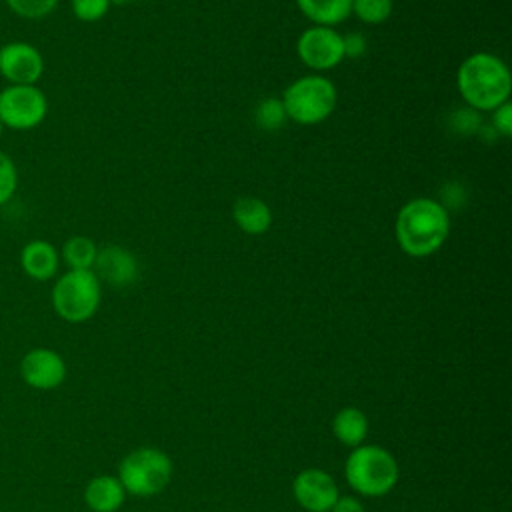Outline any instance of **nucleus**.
Instances as JSON below:
<instances>
[{
	"mask_svg": "<svg viewBox=\"0 0 512 512\" xmlns=\"http://www.w3.org/2000/svg\"><path fill=\"white\" fill-rule=\"evenodd\" d=\"M18 170L14 160L0 150V206H4L16 192Z\"/></svg>",
	"mask_w": 512,
	"mask_h": 512,
	"instance_id": "22",
	"label": "nucleus"
},
{
	"mask_svg": "<svg viewBox=\"0 0 512 512\" xmlns=\"http://www.w3.org/2000/svg\"><path fill=\"white\" fill-rule=\"evenodd\" d=\"M330 512H364V506L358 498L354 496H338Z\"/></svg>",
	"mask_w": 512,
	"mask_h": 512,
	"instance_id": "27",
	"label": "nucleus"
},
{
	"mask_svg": "<svg viewBox=\"0 0 512 512\" xmlns=\"http://www.w3.org/2000/svg\"><path fill=\"white\" fill-rule=\"evenodd\" d=\"M344 474L358 494L384 496L398 480V464L394 456L380 446H356L346 460Z\"/></svg>",
	"mask_w": 512,
	"mask_h": 512,
	"instance_id": "4",
	"label": "nucleus"
},
{
	"mask_svg": "<svg viewBox=\"0 0 512 512\" xmlns=\"http://www.w3.org/2000/svg\"><path fill=\"white\" fill-rule=\"evenodd\" d=\"M2 130H4V126H2V122H0V136H2Z\"/></svg>",
	"mask_w": 512,
	"mask_h": 512,
	"instance_id": "29",
	"label": "nucleus"
},
{
	"mask_svg": "<svg viewBox=\"0 0 512 512\" xmlns=\"http://www.w3.org/2000/svg\"><path fill=\"white\" fill-rule=\"evenodd\" d=\"M450 234V214L426 196L408 200L396 214L394 236L400 250L412 258H424L438 252Z\"/></svg>",
	"mask_w": 512,
	"mask_h": 512,
	"instance_id": "1",
	"label": "nucleus"
},
{
	"mask_svg": "<svg viewBox=\"0 0 512 512\" xmlns=\"http://www.w3.org/2000/svg\"><path fill=\"white\" fill-rule=\"evenodd\" d=\"M296 502L308 512H330L338 500V486L334 478L318 468L302 470L292 484Z\"/></svg>",
	"mask_w": 512,
	"mask_h": 512,
	"instance_id": "11",
	"label": "nucleus"
},
{
	"mask_svg": "<svg viewBox=\"0 0 512 512\" xmlns=\"http://www.w3.org/2000/svg\"><path fill=\"white\" fill-rule=\"evenodd\" d=\"M100 296V280L92 270H68L52 288V306L62 320L80 324L96 314Z\"/></svg>",
	"mask_w": 512,
	"mask_h": 512,
	"instance_id": "5",
	"label": "nucleus"
},
{
	"mask_svg": "<svg viewBox=\"0 0 512 512\" xmlns=\"http://www.w3.org/2000/svg\"><path fill=\"white\" fill-rule=\"evenodd\" d=\"M232 218L236 226L248 236H262L272 226L270 206L256 196H242L234 202Z\"/></svg>",
	"mask_w": 512,
	"mask_h": 512,
	"instance_id": "14",
	"label": "nucleus"
},
{
	"mask_svg": "<svg viewBox=\"0 0 512 512\" xmlns=\"http://www.w3.org/2000/svg\"><path fill=\"white\" fill-rule=\"evenodd\" d=\"M280 100L286 110V118L302 126H314L334 112L338 92L330 78L322 74H308L294 80L282 92Z\"/></svg>",
	"mask_w": 512,
	"mask_h": 512,
	"instance_id": "3",
	"label": "nucleus"
},
{
	"mask_svg": "<svg viewBox=\"0 0 512 512\" xmlns=\"http://www.w3.org/2000/svg\"><path fill=\"white\" fill-rule=\"evenodd\" d=\"M296 6L314 26L334 28L352 14V0H296Z\"/></svg>",
	"mask_w": 512,
	"mask_h": 512,
	"instance_id": "16",
	"label": "nucleus"
},
{
	"mask_svg": "<svg viewBox=\"0 0 512 512\" xmlns=\"http://www.w3.org/2000/svg\"><path fill=\"white\" fill-rule=\"evenodd\" d=\"M392 0H352V14L364 24H382L392 14Z\"/></svg>",
	"mask_w": 512,
	"mask_h": 512,
	"instance_id": "20",
	"label": "nucleus"
},
{
	"mask_svg": "<svg viewBox=\"0 0 512 512\" xmlns=\"http://www.w3.org/2000/svg\"><path fill=\"white\" fill-rule=\"evenodd\" d=\"M332 432L334 436L346 444V446H360L362 440L366 438V432H368V418L362 410L354 408V406H348V408H342L336 416H334V422H332Z\"/></svg>",
	"mask_w": 512,
	"mask_h": 512,
	"instance_id": "17",
	"label": "nucleus"
},
{
	"mask_svg": "<svg viewBox=\"0 0 512 512\" xmlns=\"http://www.w3.org/2000/svg\"><path fill=\"white\" fill-rule=\"evenodd\" d=\"M48 114L46 94L36 84H8L0 90V122L12 130H32Z\"/></svg>",
	"mask_w": 512,
	"mask_h": 512,
	"instance_id": "7",
	"label": "nucleus"
},
{
	"mask_svg": "<svg viewBox=\"0 0 512 512\" xmlns=\"http://www.w3.org/2000/svg\"><path fill=\"white\" fill-rule=\"evenodd\" d=\"M112 2H116V4H124V2H134V0H112Z\"/></svg>",
	"mask_w": 512,
	"mask_h": 512,
	"instance_id": "28",
	"label": "nucleus"
},
{
	"mask_svg": "<svg viewBox=\"0 0 512 512\" xmlns=\"http://www.w3.org/2000/svg\"><path fill=\"white\" fill-rule=\"evenodd\" d=\"M342 42H344V58H360L368 48L362 32H348L346 36H342Z\"/></svg>",
	"mask_w": 512,
	"mask_h": 512,
	"instance_id": "26",
	"label": "nucleus"
},
{
	"mask_svg": "<svg viewBox=\"0 0 512 512\" xmlns=\"http://www.w3.org/2000/svg\"><path fill=\"white\" fill-rule=\"evenodd\" d=\"M96 254L98 246L94 240L82 234L68 238L62 246V260L66 262L68 270H92Z\"/></svg>",
	"mask_w": 512,
	"mask_h": 512,
	"instance_id": "18",
	"label": "nucleus"
},
{
	"mask_svg": "<svg viewBox=\"0 0 512 512\" xmlns=\"http://www.w3.org/2000/svg\"><path fill=\"white\" fill-rule=\"evenodd\" d=\"M4 2L16 16L26 20H40L58 6V0H4Z\"/></svg>",
	"mask_w": 512,
	"mask_h": 512,
	"instance_id": "21",
	"label": "nucleus"
},
{
	"mask_svg": "<svg viewBox=\"0 0 512 512\" xmlns=\"http://www.w3.org/2000/svg\"><path fill=\"white\" fill-rule=\"evenodd\" d=\"M172 476L170 458L156 448L130 452L118 468V480L134 496H152L166 488Z\"/></svg>",
	"mask_w": 512,
	"mask_h": 512,
	"instance_id": "6",
	"label": "nucleus"
},
{
	"mask_svg": "<svg viewBox=\"0 0 512 512\" xmlns=\"http://www.w3.org/2000/svg\"><path fill=\"white\" fill-rule=\"evenodd\" d=\"M112 0H72V14L82 22H96L110 10Z\"/></svg>",
	"mask_w": 512,
	"mask_h": 512,
	"instance_id": "23",
	"label": "nucleus"
},
{
	"mask_svg": "<svg viewBox=\"0 0 512 512\" xmlns=\"http://www.w3.org/2000/svg\"><path fill=\"white\" fill-rule=\"evenodd\" d=\"M254 120L264 130H278L286 122V110L282 106V100L274 98V96L262 98L256 104Z\"/></svg>",
	"mask_w": 512,
	"mask_h": 512,
	"instance_id": "19",
	"label": "nucleus"
},
{
	"mask_svg": "<svg viewBox=\"0 0 512 512\" xmlns=\"http://www.w3.org/2000/svg\"><path fill=\"white\" fill-rule=\"evenodd\" d=\"M456 88L466 106L476 112H492L510 100L512 76L506 62L496 54L474 52L458 66Z\"/></svg>",
	"mask_w": 512,
	"mask_h": 512,
	"instance_id": "2",
	"label": "nucleus"
},
{
	"mask_svg": "<svg viewBox=\"0 0 512 512\" xmlns=\"http://www.w3.org/2000/svg\"><path fill=\"white\" fill-rule=\"evenodd\" d=\"M492 128L496 130V134L508 138L512 134V104L510 100L504 102L502 106H498L496 110H492Z\"/></svg>",
	"mask_w": 512,
	"mask_h": 512,
	"instance_id": "25",
	"label": "nucleus"
},
{
	"mask_svg": "<svg viewBox=\"0 0 512 512\" xmlns=\"http://www.w3.org/2000/svg\"><path fill=\"white\" fill-rule=\"evenodd\" d=\"M124 486L114 476H96L84 490V500L92 512H116L124 502Z\"/></svg>",
	"mask_w": 512,
	"mask_h": 512,
	"instance_id": "15",
	"label": "nucleus"
},
{
	"mask_svg": "<svg viewBox=\"0 0 512 512\" xmlns=\"http://www.w3.org/2000/svg\"><path fill=\"white\" fill-rule=\"evenodd\" d=\"M92 272L98 276V280L108 282L110 286L122 288L136 280L138 276V262L130 250L118 244H110L104 248H98Z\"/></svg>",
	"mask_w": 512,
	"mask_h": 512,
	"instance_id": "12",
	"label": "nucleus"
},
{
	"mask_svg": "<svg viewBox=\"0 0 512 512\" xmlns=\"http://www.w3.org/2000/svg\"><path fill=\"white\" fill-rule=\"evenodd\" d=\"M20 266L32 280H50L60 266V254L48 240H32L20 252Z\"/></svg>",
	"mask_w": 512,
	"mask_h": 512,
	"instance_id": "13",
	"label": "nucleus"
},
{
	"mask_svg": "<svg viewBox=\"0 0 512 512\" xmlns=\"http://www.w3.org/2000/svg\"><path fill=\"white\" fill-rule=\"evenodd\" d=\"M20 376L30 388L54 390L66 378V364L56 350L32 348L20 362Z\"/></svg>",
	"mask_w": 512,
	"mask_h": 512,
	"instance_id": "10",
	"label": "nucleus"
},
{
	"mask_svg": "<svg viewBox=\"0 0 512 512\" xmlns=\"http://www.w3.org/2000/svg\"><path fill=\"white\" fill-rule=\"evenodd\" d=\"M0 74L8 84H36L44 74V58L28 42H6L0 46Z\"/></svg>",
	"mask_w": 512,
	"mask_h": 512,
	"instance_id": "9",
	"label": "nucleus"
},
{
	"mask_svg": "<svg viewBox=\"0 0 512 512\" xmlns=\"http://www.w3.org/2000/svg\"><path fill=\"white\" fill-rule=\"evenodd\" d=\"M296 54L310 70H332L344 60L342 34L330 26H310L298 36Z\"/></svg>",
	"mask_w": 512,
	"mask_h": 512,
	"instance_id": "8",
	"label": "nucleus"
},
{
	"mask_svg": "<svg viewBox=\"0 0 512 512\" xmlns=\"http://www.w3.org/2000/svg\"><path fill=\"white\" fill-rule=\"evenodd\" d=\"M480 126H482V118H480V114H478L474 108H470V106L458 108V110H454V112L450 114V128H452L456 134L468 136V134L478 132Z\"/></svg>",
	"mask_w": 512,
	"mask_h": 512,
	"instance_id": "24",
	"label": "nucleus"
}]
</instances>
